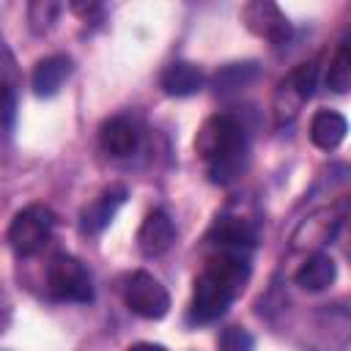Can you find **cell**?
Instances as JSON below:
<instances>
[{
    "mask_svg": "<svg viewBox=\"0 0 351 351\" xmlns=\"http://www.w3.org/2000/svg\"><path fill=\"white\" fill-rule=\"evenodd\" d=\"M255 74H258L255 63H230L217 71L214 88H217V93H230V90H239L241 85H247L250 80H255Z\"/></svg>",
    "mask_w": 351,
    "mask_h": 351,
    "instance_id": "cell-16",
    "label": "cell"
},
{
    "mask_svg": "<svg viewBox=\"0 0 351 351\" xmlns=\"http://www.w3.org/2000/svg\"><path fill=\"white\" fill-rule=\"evenodd\" d=\"M123 200H126V189H123L121 184L107 186V189L82 211V230H85V233H101V230L112 222V217L118 214V208L123 206Z\"/></svg>",
    "mask_w": 351,
    "mask_h": 351,
    "instance_id": "cell-10",
    "label": "cell"
},
{
    "mask_svg": "<svg viewBox=\"0 0 351 351\" xmlns=\"http://www.w3.org/2000/svg\"><path fill=\"white\" fill-rule=\"evenodd\" d=\"M71 71H74V66H71L69 55H49L44 60H38L33 69L36 96H55L63 88V82L71 77Z\"/></svg>",
    "mask_w": 351,
    "mask_h": 351,
    "instance_id": "cell-11",
    "label": "cell"
},
{
    "mask_svg": "<svg viewBox=\"0 0 351 351\" xmlns=\"http://www.w3.org/2000/svg\"><path fill=\"white\" fill-rule=\"evenodd\" d=\"M241 19H244V25H247L255 36H261V38H266V41H271V44H282V41L291 36V25H288L285 14H282L274 3H269V0L247 3V5L241 8Z\"/></svg>",
    "mask_w": 351,
    "mask_h": 351,
    "instance_id": "cell-7",
    "label": "cell"
},
{
    "mask_svg": "<svg viewBox=\"0 0 351 351\" xmlns=\"http://www.w3.org/2000/svg\"><path fill=\"white\" fill-rule=\"evenodd\" d=\"M255 340L244 326H228L219 337V351H252Z\"/></svg>",
    "mask_w": 351,
    "mask_h": 351,
    "instance_id": "cell-20",
    "label": "cell"
},
{
    "mask_svg": "<svg viewBox=\"0 0 351 351\" xmlns=\"http://www.w3.org/2000/svg\"><path fill=\"white\" fill-rule=\"evenodd\" d=\"M5 324H8V310H5V304H0V332L5 329Z\"/></svg>",
    "mask_w": 351,
    "mask_h": 351,
    "instance_id": "cell-22",
    "label": "cell"
},
{
    "mask_svg": "<svg viewBox=\"0 0 351 351\" xmlns=\"http://www.w3.org/2000/svg\"><path fill=\"white\" fill-rule=\"evenodd\" d=\"M126 351H165V346H159V343H134Z\"/></svg>",
    "mask_w": 351,
    "mask_h": 351,
    "instance_id": "cell-21",
    "label": "cell"
},
{
    "mask_svg": "<svg viewBox=\"0 0 351 351\" xmlns=\"http://www.w3.org/2000/svg\"><path fill=\"white\" fill-rule=\"evenodd\" d=\"M16 96H19V66L11 47L0 36V154L8 148L14 134Z\"/></svg>",
    "mask_w": 351,
    "mask_h": 351,
    "instance_id": "cell-5",
    "label": "cell"
},
{
    "mask_svg": "<svg viewBox=\"0 0 351 351\" xmlns=\"http://www.w3.org/2000/svg\"><path fill=\"white\" fill-rule=\"evenodd\" d=\"M206 77L195 63L176 60L162 71V90L167 96H192L203 88Z\"/></svg>",
    "mask_w": 351,
    "mask_h": 351,
    "instance_id": "cell-13",
    "label": "cell"
},
{
    "mask_svg": "<svg viewBox=\"0 0 351 351\" xmlns=\"http://www.w3.org/2000/svg\"><path fill=\"white\" fill-rule=\"evenodd\" d=\"M326 82L335 93H348V88H351V47H348V41H343L337 55L332 58Z\"/></svg>",
    "mask_w": 351,
    "mask_h": 351,
    "instance_id": "cell-17",
    "label": "cell"
},
{
    "mask_svg": "<svg viewBox=\"0 0 351 351\" xmlns=\"http://www.w3.org/2000/svg\"><path fill=\"white\" fill-rule=\"evenodd\" d=\"M126 307L140 318H162L170 310V296L154 274L134 271L126 282Z\"/></svg>",
    "mask_w": 351,
    "mask_h": 351,
    "instance_id": "cell-6",
    "label": "cell"
},
{
    "mask_svg": "<svg viewBox=\"0 0 351 351\" xmlns=\"http://www.w3.org/2000/svg\"><path fill=\"white\" fill-rule=\"evenodd\" d=\"M285 82L291 85V90H293L302 101H307V99L313 96V88H315V63H302L299 69H293V71L285 77Z\"/></svg>",
    "mask_w": 351,
    "mask_h": 351,
    "instance_id": "cell-18",
    "label": "cell"
},
{
    "mask_svg": "<svg viewBox=\"0 0 351 351\" xmlns=\"http://www.w3.org/2000/svg\"><path fill=\"white\" fill-rule=\"evenodd\" d=\"M58 14H60V5H58V3H49V0L33 3V5H30V27H33L36 33H47V30L52 27V22L58 19Z\"/></svg>",
    "mask_w": 351,
    "mask_h": 351,
    "instance_id": "cell-19",
    "label": "cell"
},
{
    "mask_svg": "<svg viewBox=\"0 0 351 351\" xmlns=\"http://www.w3.org/2000/svg\"><path fill=\"white\" fill-rule=\"evenodd\" d=\"M335 277H337V263L329 258V255H324V252H318V255H310L302 266H299V271H296V285L302 288V291H324V288H329L332 282H335Z\"/></svg>",
    "mask_w": 351,
    "mask_h": 351,
    "instance_id": "cell-15",
    "label": "cell"
},
{
    "mask_svg": "<svg viewBox=\"0 0 351 351\" xmlns=\"http://www.w3.org/2000/svg\"><path fill=\"white\" fill-rule=\"evenodd\" d=\"M47 288L55 299L60 302H90L93 299V282L88 269L82 266V261H77L74 255H55L49 261L47 269Z\"/></svg>",
    "mask_w": 351,
    "mask_h": 351,
    "instance_id": "cell-3",
    "label": "cell"
},
{
    "mask_svg": "<svg viewBox=\"0 0 351 351\" xmlns=\"http://www.w3.org/2000/svg\"><path fill=\"white\" fill-rule=\"evenodd\" d=\"M195 148L214 184L233 181L247 159V129L233 115H214L197 132Z\"/></svg>",
    "mask_w": 351,
    "mask_h": 351,
    "instance_id": "cell-2",
    "label": "cell"
},
{
    "mask_svg": "<svg viewBox=\"0 0 351 351\" xmlns=\"http://www.w3.org/2000/svg\"><path fill=\"white\" fill-rule=\"evenodd\" d=\"M346 132H348V123L335 110H321L310 121V140L324 151H335L346 140Z\"/></svg>",
    "mask_w": 351,
    "mask_h": 351,
    "instance_id": "cell-14",
    "label": "cell"
},
{
    "mask_svg": "<svg viewBox=\"0 0 351 351\" xmlns=\"http://www.w3.org/2000/svg\"><path fill=\"white\" fill-rule=\"evenodd\" d=\"M99 143H101V151L104 154L123 159V156H132L137 151V145H140V129L129 118L115 115V118H110V121L101 123Z\"/></svg>",
    "mask_w": 351,
    "mask_h": 351,
    "instance_id": "cell-9",
    "label": "cell"
},
{
    "mask_svg": "<svg viewBox=\"0 0 351 351\" xmlns=\"http://www.w3.org/2000/svg\"><path fill=\"white\" fill-rule=\"evenodd\" d=\"M173 241H176V225L167 217V211H162V208L151 211L143 219L140 230H137V247H140V252L145 258H156V255L167 252Z\"/></svg>",
    "mask_w": 351,
    "mask_h": 351,
    "instance_id": "cell-8",
    "label": "cell"
},
{
    "mask_svg": "<svg viewBox=\"0 0 351 351\" xmlns=\"http://www.w3.org/2000/svg\"><path fill=\"white\" fill-rule=\"evenodd\" d=\"M250 277V261L247 252L236 250H217L200 277L195 280V293L189 304V321L195 324H208L225 315V310L233 304V299L244 291Z\"/></svg>",
    "mask_w": 351,
    "mask_h": 351,
    "instance_id": "cell-1",
    "label": "cell"
},
{
    "mask_svg": "<svg viewBox=\"0 0 351 351\" xmlns=\"http://www.w3.org/2000/svg\"><path fill=\"white\" fill-rule=\"evenodd\" d=\"M211 239L219 250H236V252H247L250 247H255L258 241V233L255 228L247 222V219H239V217H222L217 219L214 230H211Z\"/></svg>",
    "mask_w": 351,
    "mask_h": 351,
    "instance_id": "cell-12",
    "label": "cell"
},
{
    "mask_svg": "<svg viewBox=\"0 0 351 351\" xmlns=\"http://www.w3.org/2000/svg\"><path fill=\"white\" fill-rule=\"evenodd\" d=\"M52 228H55V217H52L49 208H44V206H27V208H22L11 219L8 241H11V247H14L16 255L30 258V255H36V252L44 250V244L52 236Z\"/></svg>",
    "mask_w": 351,
    "mask_h": 351,
    "instance_id": "cell-4",
    "label": "cell"
}]
</instances>
